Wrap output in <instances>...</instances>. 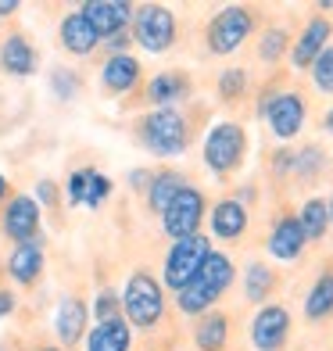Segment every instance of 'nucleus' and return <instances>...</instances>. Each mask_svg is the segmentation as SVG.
I'll return each instance as SVG.
<instances>
[{
	"instance_id": "nucleus-21",
	"label": "nucleus",
	"mask_w": 333,
	"mask_h": 351,
	"mask_svg": "<svg viewBox=\"0 0 333 351\" xmlns=\"http://www.w3.org/2000/svg\"><path fill=\"white\" fill-rule=\"evenodd\" d=\"M133 348V326L125 319H108L86 333V351H130Z\"/></svg>"
},
{
	"instance_id": "nucleus-7",
	"label": "nucleus",
	"mask_w": 333,
	"mask_h": 351,
	"mask_svg": "<svg viewBox=\"0 0 333 351\" xmlns=\"http://www.w3.org/2000/svg\"><path fill=\"white\" fill-rule=\"evenodd\" d=\"M258 119L269 122L276 140H294L301 130H305V119H308V104L297 90H280V93H269V97L258 101Z\"/></svg>"
},
{
	"instance_id": "nucleus-1",
	"label": "nucleus",
	"mask_w": 333,
	"mask_h": 351,
	"mask_svg": "<svg viewBox=\"0 0 333 351\" xmlns=\"http://www.w3.org/2000/svg\"><path fill=\"white\" fill-rule=\"evenodd\" d=\"M233 280H236L233 258H230V254H222V251H212L208 258H204V265L197 269V276L176 294L180 312L190 315V319H201L204 312H212L215 301L233 287Z\"/></svg>"
},
{
	"instance_id": "nucleus-19",
	"label": "nucleus",
	"mask_w": 333,
	"mask_h": 351,
	"mask_svg": "<svg viewBox=\"0 0 333 351\" xmlns=\"http://www.w3.org/2000/svg\"><path fill=\"white\" fill-rule=\"evenodd\" d=\"M36 65H40V54H36L33 40L22 36V33L4 36V43H0V69L11 79H29L36 72Z\"/></svg>"
},
{
	"instance_id": "nucleus-26",
	"label": "nucleus",
	"mask_w": 333,
	"mask_h": 351,
	"mask_svg": "<svg viewBox=\"0 0 333 351\" xmlns=\"http://www.w3.org/2000/svg\"><path fill=\"white\" fill-rule=\"evenodd\" d=\"M297 222H301V233H305V241H323L330 233V208L323 197H308L301 204L297 212Z\"/></svg>"
},
{
	"instance_id": "nucleus-12",
	"label": "nucleus",
	"mask_w": 333,
	"mask_h": 351,
	"mask_svg": "<svg viewBox=\"0 0 333 351\" xmlns=\"http://www.w3.org/2000/svg\"><path fill=\"white\" fill-rule=\"evenodd\" d=\"M0 230H4V237H11L14 244L36 241V233H40V204L29 197V194H14V197L4 204Z\"/></svg>"
},
{
	"instance_id": "nucleus-10",
	"label": "nucleus",
	"mask_w": 333,
	"mask_h": 351,
	"mask_svg": "<svg viewBox=\"0 0 333 351\" xmlns=\"http://www.w3.org/2000/svg\"><path fill=\"white\" fill-rule=\"evenodd\" d=\"M251 348L255 351H283L291 341V308L287 305H262L255 312V319H251Z\"/></svg>"
},
{
	"instance_id": "nucleus-17",
	"label": "nucleus",
	"mask_w": 333,
	"mask_h": 351,
	"mask_svg": "<svg viewBox=\"0 0 333 351\" xmlns=\"http://www.w3.org/2000/svg\"><path fill=\"white\" fill-rule=\"evenodd\" d=\"M305 233H301V222L297 215H280L269 230V241H265V251L273 254L276 262H297L301 251H305Z\"/></svg>"
},
{
	"instance_id": "nucleus-20",
	"label": "nucleus",
	"mask_w": 333,
	"mask_h": 351,
	"mask_svg": "<svg viewBox=\"0 0 333 351\" xmlns=\"http://www.w3.org/2000/svg\"><path fill=\"white\" fill-rule=\"evenodd\" d=\"M43 244L40 241H25V244H14L8 254V276L18 283V287H33L43 276Z\"/></svg>"
},
{
	"instance_id": "nucleus-11",
	"label": "nucleus",
	"mask_w": 333,
	"mask_h": 351,
	"mask_svg": "<svg viewBox=\"0 0 333 351\" xmlns=\"http://www.w3.org/2000/svg\"><path fill=\"white\" fill-rule=\"evenodd\" d=\"M86 326H90V301L79 298V294L61 298V305H58V312H54V337H58V348L83 344Z\"/></svg>"
},
{
	"instance_id": "nucleus-32",
	"label": "nucleus",
	"mask_w": 333,
	"mask_h": 351,
	"mask_svg": "<svg viewBox=\"0 0 333 351\" xmlns=\"http://www.w3.org/2000/svg\"><path fill=\"white\" fill-rule=\"evenodd\" d=\"M312 83L319 93H333V47H326V51L312 61Z\"/></svg>"
},
{
	"instance_id": "nucleus-34",
	"label": "nucleus",
	"mask_w": 333,
	"mask_h": 351,
	"mask_svg": "<svg viewBox=\"0 0 333 351\" xmlns=\"http://www.w3.org/2000/svg\"><path fill=\"white\" fill-rule=\"evenodd\" d=\"M51 90H54V97H58V101H72V97H75V90H79L75 72H69V69H54V72H51Z\"/></svg>"
},
{
	"instance_id": "nucleus-2",
	"label": "nucleus",
	"mask_w": 333,
	"mask_h": 351,
	"mask_svg": "<svg viewBox=\"0 0 333 351\" xmlns=\"http://www.w3.org/2000/svg\"><path fill=\"white\" fill-rule=\"evenodd\" d=\"M136 140L154 158H180L190 147V125L180 108H151L136 122Z\"/></svg>"
},
{
	"instance_id": "nucleus-4",
	"label": "nucleus",
	"mask_w": 333,
	"mask_h": 351,
	"mask_svg": "<svg viewBox=\"0 0 333 351\" xmlns=\"http://www.w3.org/2000/svg\"><path fill=\"white\" fill-rule=\"evenodd\" d=\"M180 36V22L172 8L165 4H140L133 8V22H130V40L147 54H165L176 47Z\"/></svg>"
},
{
	"instance_id": "nucleus-22",
	"label": "nucleus",
	"mask_w": 333,
	"mask_h": 351,
	"mask_svg": "<svg viewBox=\"0 0 333 351\" xmlns=\"http://www.w3.org/2000/svg\"><path fill=\"white\" fill-rule=\"evenodd\" d=\"M194 344H197V351H226V344H230V319L222 312H204L194 323Z\"/></svg>"
},
{
	"instance_id": "nucleus-41",
	"label": "nucleus",
	"mask_w": 333,
	"mask_h": 351,
	"mask_svg": "<svg viewBox=\"0 0 333 351\" xmlns=\"http://www.w3.org/2000/svg\"><path fill=\"white\" fill-rule=\"evenodd\" d=\"M11 201V183H8V176L0 172V204H8Z\"/></svg>"
},
{
	"instance_id": "nucleus-36",
	"label": "nucleus",
	"mask_w": 333,
	"mask_h": 351,
	"mask_svg": "<svg viewBox=\"0 0 333 351\" xmlns=\"http://www.w3.org/2000/svg\"><path fill=\"white\" fill-rule=\"evenodd\" d=\"M33 201H36V204H47V208H58V204H61V190H58V183H54V180H40Z\"/></svg>"
},
{
	"instance_id": "nucleus-9",
	"label": "nucleus",
	"mask_w": 333,
	"mask_h": 351,
	"mask_svg": "<svg viewBox=\"0 0 333 351\" xmlns=\"http://www.w3.org/2000/svg\"><path fill=\"white\" fill-rule=\"evenodd\" d=\"M201 222H204V194L186 183L162 212V233L169 241H186V237L201 233Z\"/></svg>"
},
{
	"instance_id": "nucleus-39",
	"label": "nucleus",
	"mask_w": 333,
	"mask_h": 351,
	"mask_svg": "<svg viewBox=\"0 0 333 351\" xmlns=\"http://www.w3.org/2000/svg\"><path fill=\"white\" fill-rule=\"evenodd\" d=\"M14 305H18V301H14V294L8 291V287H0V319H8V315L14 312Z\"/></svg>"
},
{
	"instance_id": "nucleus-14",
	"label": "nucleus",
	"mask_w": 333,
	"mask_h": 351,
	"mask_svg": "<svg viewBox=\"0 0 333 351\" xmlns=\"http://www.w3.org/2000/svg\"><path fill=\"white\" fill-rule=\"evenodd\" d=\"M58 40H61V47H65L72 58H90L93 51H97V43H101L97 29H93V22L86 19L83 8H75V11H69L65 19H61Z\"/></svg>"
},
{
	"instance_id": "nucleus-27",
	"label": "nucleus",
	"mask_w": 333,
	"mask_h": 351,
	"mask_svg": "<svg viewBox=\"0 0 333 351\" xmlns=\"http://www.w3.org/2000/svg\"><path fill=\"white\" fill-rule=\"evenodd\" d=\"M273 287H276V273L265 262H251L244 269V298L251 305H265V298L273 294Z\"/></svg>"
},
{
	"instance_id": "nucleus-15",
	"label": "nucleus",
	"mask_w": 333,
	"mask_h": 351,
	"mask_svg": "<svg viewBox=\"0 0 333 351\" xmlns=\"http://www.w3.org/2000/svg\"><path fill=\"white\" fill-rule=\"evenodd\" d=\"M330 33H333V22L330 19H323V14L308 19L305 29H301V36L291 47V65L294 69H312V61L330 47Z\"/></svg>"
},
{
	"instance_id": "nucleus-31",
	"label": "nucleus",
	"mask_w": 333,
	"mask_h": 351,
	"mask_svg": "<svg viewBox=\"0 0 333 351\" xmlns=\"http://www.w3.org/2000/svg\"><path fill=\"white\" fill-rule=\"evenodd\" d=\"M90 312L97 315V323H108V319H119L122 315V298L111 291V287H101L97 291V298H93V305H90Z\"/></svg>"
},
{
	"instance_id": "nucleus-42",
	"label": "nucleus",
	"mask_w": 333,
	"mask_h": 351,
	"mask_svg": "<svg viewBox=\"0 0 333 351\" xmlns=\"http://www.w3.org/2000/svg\"><path fill=\"white\" fill-rule=\"evenodd\" d=\"M323 125H326V133H333V108L326 111V119H323Z\"/></svg>"
},
{
	"instance_id": "nucleus-30",
	"label": "nucleus",
	"mask_w": 333,
	"mask_h": 351,
	"mask_svg": "<svg viewBox=\"0 0 333 351\" xmlns=\"http://www.w3.org/2000/svg\"><path fill=\"white\" fill-rule=\"evenodd\" d=\"M247 93V72L244 69H226L219 75V97L222 101H241Z\"/></svg>"
},
{
	"instance_id": "nucleus-35",
	"label": "nucleus",
	"mask_w": 333,
	"mask_h": 351,
	"mask_svg": "<svg viewBox=\"0 0 333 351\" xmlns=\"http://www.w3.org/2000/svg\"><path fill=\"white\" fill-rule=\"evenodd\" d=\"M90 172H93V169H75V172L69 176V201H72V204H83V201H86Z\"/></svg>"
},
{
	"instance_id": "nucleus-8",
	"label": "nucleus",
	"mask_w": 333,
	"mask_h": 351,
	"mask_svg": "<svg viewBox=\"0 0 333 351\" xmlns=\"http://www.w3.org/2000/svg\"><path fill=\"white\" fill-rule=\"evenodd\" d=\"M251 29H255V11L251 8H244V4L222 8L208 22V51L219 58L236 54L244 47V40L251 36Z\"/></svg>"
},
{
	"instance_id": "nucleus-40",
	"label": "nucleus",
	"mask_w": 333,
	"mask_h": 351,
	"mask_svg": "<svg viewBox=\"0 0 333 351\" xmlns=\"http://www.w3.org/2000/svg\"><path fill=\"white\" fill-rule=\"evenodd\" d=\"M18 8H22L18 0H0V19H8V14H14Z\"/></svg>"
},
{
	"instance_id": "nucleus-33",
	"label": "nucleus",
	"mask_w": 333,
	"mask_h": 351,
	"mask_svg": "<svg viewBox=\"0 0 333 351\" xmlns=\"http://www.w3.org/2000/svg\"><path fill=\"white\" fill-rule=\"evenodd\" d=\"M108 197H111V180H108L104 172L93 169V172H90V186H86V201H83V204L97 208V204H104Z\"/></svg>"
},
{
	"instance_id": "nucleus-18",
	"label": "nucleus",
	"mask_w": 333,
	"mask_h": 351,
	"mask_svg": "<svg viewBox=\"0 0 333 351\" xmlns=\"http://www.w3.org/2000/svg\"><path fill=\"white\" fill-rule=\"evenodd\" d=\"M140 61L133 54H108L101 65V86L111 97H122V93H133L140 86Z\"/></svg>"
},
{
	"instance_id": "nucleus-37",
	"label": "nucleus",
	"mask_w": 333,
	"mask_h": 351,
	"mask_svg": "<svg viewBox=\"0 0 333 351\" xmlns=\"http://www.w3.org/2000/svg\"><path fill=\"white\" fill-rule=\"evenodd\" d=\"M273 172H276V176L294 172V151H276V154H273Z\"/></svg>"
},
{
	"instance_id": "nucleus-38",
	"label": "nucleus",
	"mask_w": 333,
	"mask_h": 351,
	"mask_svg": "<svg viewBox=\"0 0 333 351\" xmlns=\"http://www.w3.org/2000/svg\"><path fill=\"white\" fill-rule=\"evenodd\" d=\"M130 186L136 190V194H147V186H151V172H147V169H133V172H130Z\"/></svg>"
},
{
	"instance_id": "nucleus-5",
	"label": "nucleus",
	"mask_w": 333,
	"mask_h": 351,
	"mask_svg": "<svg viewBox=\"0 0 333 351\" xmlns=\"http://www.w3.org/2000/svg\"><path fill=\"white\" fill-rule=\"evenodd\" d=\"M208 254H212V241L204 233H194L186 241H172L165 262H162V287H169L172 294H180L197 276V269L204 265Z\"/></svg>"
},
{
	"instance_id": "nucleus-13",
	"label": "nucleus",
	"mask_w": 333,
	"mask_h": 351,
	"mask_svg": "<svg viewBox=\"0 0 333 351\" xmlns=\"http://www.w3.org/2000/svg\"><path fill=\"white\" fill-rule=\"evenodd\" d=\"M83 11L101 40H115L122 33H130V22H133L130 0H90V4H83Z\"/></svg>"
},
{
	"instance_id": "nucleus-25",
	"label": "nucleus",
	"mask_w": 333,
	"mask_h": 351,
	"mask_svg": "<svg viewBox=\"0 0 333 351\" xmlns=\"http://www.w3.org/2000/svg\"><path fill=\"white\" fill-rule=\"evenodd\" d=\"M333 315V269L312 283V291L305 294V319L308 323H323Z\"/></svg>"
},
{
	"instance_id": "nucleus-3",
	"label": "nucleus",
	"mask_w": 333,
	"mask_h": 351,
	"mask_svg": "<svg viewBox=\"0 0 333 351\" xmlns=\"http://www.w3.org/2000/svg\"><path fill=\"white\" fill-rule=\"evenodd\" d=\"M122 319L136 330H151L165 319V287L147 269H136L122 291Z\"/></svg>"
},
{
	"instance_id": "nucleus-24",
	"label": "nucleus",
	"mask_w": 333,
	"mask_h": 351,
	"mask_svg": "<svg viewBox=\"0 0 333 351\" xmlns=\"http://www.w3.org/2000/svg\"><path fill=\"white\" fill-rule=\"evenodd\" d=\"M183 186H186V180H183L176 169L154 172V176H151V186H147V208H151L154 215H162L169 204H172V197H176Z\"/></svg>"
},
{
	"instance_id": "nucleus-6",
	"label": "nucleus",
	"mask_w": 333,
	"mask_h": 351,
	"mask_svg": "<svg viewBox=\"0 0 333 351\" xmlns=\"http://www.w3.org/2000/svg\"><path fill=\"white\" fill-rule=\"evenodd\" d=\"M247 151V133L241 122H215L204 136V165L215 176H230L241 169Z\"/></svg>"
},
{
	"instance_id": "nucleus-43",
	"label": "nucleus",
	"mask_w": 333,
	"mask_h": 351,
	"mask_svg": "<svg viewBox=\"0 0 333 351\" xmlns=\"http://www.w3.org/2000/svg\"><path fill=\"white\" fill-rule=\"evenodd\" d=\"M36 351H65V348H58V344H43V348H36Z\"/></svg>"
},
{
	"instance_id": "nucleus-23",
	"label": "nucleus",
	"mask_w": 333,
	"mask_h": 351,
	"mask_svg": "<svg viewBox=\"0 0 333 351\" xmlns=\"http://www.w3.org/2000/svg\"><path fill=\"white\" fill-rule=\"evenodd\" d=\"M186 75L183 72H158L147 83V101L154 108H176L186 97Z\"/></svg>"
},
{
	"instance_id": "nucleus-29",
	"label": "nucleus",
	"mask_w": 333,
	"mask_h": 351,
	"mask_svg": "<svg viewBox=\"0 0 333 351\" xmlns=\"http://www.w3.org/2000/svg\"><path fill=\"white\" fill-rule=\"evenodd\" d=\"M287 47H291V36H287V29H265L262 40H258V58L265 61V65H276V61L287 54Z\"/></svg>"
},
{
	"instance_id": "nucleus-28",
	"label": "nucleus",
	"mask_w": 333,
	"mask_h": 351,
	"mask_svg": "<svg viewBox=\"0 0 333 351\" xmlns=\"http://www.w3.org/2000/svg\"><path fill=\"white\" fill-rule=\"evenodd\" d=\"M326 169V151L319 147V143H308V147L294 151V176L297 180H315V176H323Z\"/></svg>"
},
{
	"instance_id": "nucleus-44",
	"label": "nucleus",
	"mask_w": 333,
	"mask_h": 351,
	"mask_svg": "<svg viewBox=\"0 0 333 351\" xmlns=\"http://www.w3.org/2000/svg\"><path fill=\"white\" fill-rule=\"evenodd\" d=\"M326 208H330V230H333V197L326 201Z\"/></svg>"
},
{
	"instance_id": "nucleus-16",
	"label": "nucleus",
	"mask_w": 333,
	"mask_h": 351,
	"mask_svg": "<svg viewBox=\"0 0 333 351\" xmlns=\"http://www.w3.org/2000/svg\"><path fill=\"white\" fill-rule=\"evenodd\" d=\"M247 208H244V201H236V197H222L212 204V212H208V230L215 241H241V237L247 233Z\"/></svg>"
}]
</instances>
